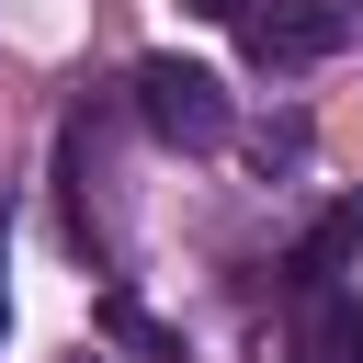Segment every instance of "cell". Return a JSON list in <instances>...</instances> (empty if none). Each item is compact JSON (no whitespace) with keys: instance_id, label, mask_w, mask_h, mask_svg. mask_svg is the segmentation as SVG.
<instances>
[{"instance_id":"1","label":"cell","mask_w":363,"mask_h":363,"mask_svg":"<svg viewBox=\"0 0 363 363\" xmlns=\"http://www.w3.org/2000/svg\"><path fill=\"white\" fill-rule=\"evenodd\" d=\"M136 113L159 147H227V79L193 57H147L136 68Z\"/></svg>"},{"instance_id":"2","label":"cell","mask_w":363,"mask_h":363,"mask_svg":"<svg viewBox=\"0 0 363 363\" xmlns=\"http://www.w3.org/2000/svg\"><path fill=\"white\" fill-rule=\"evenodd\" d=\"M238 34H250V57H261V68H318V57H340L352 11H340V0H250V11H238Z\"/></svg>"},{"instance_id":"3","label":"cell","mask_w":363,"mask_h":363,"mask_svg":"<svg viewBox=\"0 0 363 363\" xmlns=\"http://www.w3.org/2000/svg\"><path fill=\"white\" fill-rule=\"evenodd\" d=\"M352 250H363V204H329L306 227V250H295V295H340V261Z\"/></svg>"},{"instance_id":"4","label":"cell","mask_w":363,"mask_h":363,"mask_svg":"<svg viewBox=\"0 0 363 363\" xmlns=\"http://www.w3.org/2000/svg\"><path fill=\"white\" fill-rule=\"evenodd\" d=\"M295 363H363V284L318 295V329H306V352H295Z\"/></svg>"},{"instance_id":"5","label":"cell","mask_w":363,"mask_h":363,"mask_svg":"<svg viewBox=\"0 0 363 363\" xmlns=\"http://www.w3.org/2000/svg\"><path fill=\"white\" fill-rule=\"evenodd\" d=\"M102 340H125V352H159V363H182V340L136 306V295H102Z\"/></svg>"},{"instance_id":"6","label":"cell","mask_w":363,"mask_h":363,"mask_svg":"<svg viewBox=\"0 0 363 363\" xmlns=\"http://www.w3.org/2000/svg\"><path fill=\"white\" fill-rule=\"evenodd\" d=\"M182 11H204V23H238V11H250V0H182Z\"/></svg>"}]
</instances>
